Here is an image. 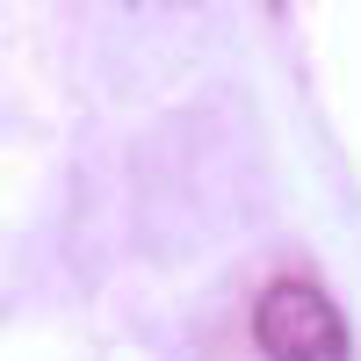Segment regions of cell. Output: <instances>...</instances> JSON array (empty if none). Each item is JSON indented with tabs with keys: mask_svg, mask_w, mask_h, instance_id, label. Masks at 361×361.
I'll return each mask as SVG.
<instances>
[{
	"mask_svg": "<svg viewBox=\"0 0 361 361\" xmlns=\"http://www.w3.org/2000/svg\"><path fill=\"white\" fill-rule=\"evenodd\" d=\"M253 340L267 361H347V318L318 282H275L253 304Z\"/></svg>",
	"mask_w": 361,
	"mask_h": 361,
	"instance_id": "obj_1",
	"label": "cell"
}]
</instances>
